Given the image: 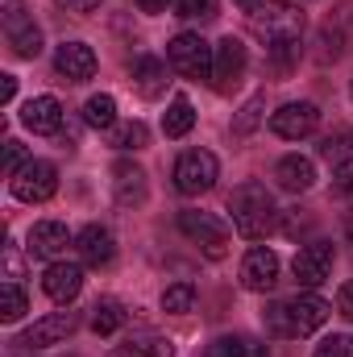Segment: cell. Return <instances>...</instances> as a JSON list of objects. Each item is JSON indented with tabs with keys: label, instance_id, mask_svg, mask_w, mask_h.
Returning a JSON list of instances; mask_svg holds the SVG:
<instances>
[{
	"label": "cell",
	"instance_id": "obj_12",
	"mask_svg": "<svg viewBox=\"0 0 353 357\" xmlns=\"http://www.w3.org/2000/svg\"><path fill=\"white\" fill-rule=\"evenodd\" d=\"M274 282H278V254L266 250V245L250 250V254L241 258V287L266 295V291H274Z\"/></svg>",
	"mask_w": 353,
	"mask_h": 357
},
{
	"label": "cell",
	"instance_id": "obj_18",
	"mask_svg": "<svg viewBox=\"0 0 353 357\" xmlns=\"http://www.w3.org/2000/svg\"><path fill=\"white\" fill-rule=\"evenodd\" d=\"M129 84L137 88V96H146V100L163 96V88H167V63L154 59V54L133 59V67H129Z\"/></svg>",
	"mask_w": 353,
	"mask_h": 357
},
{
	"label": "cell",
	"instance_id": "obj_20",
	"mask_svg": "<svg viewBox=\"0 0 353 357\" xmlns=\"http://www.w3.org/2000/svg\"><path fill=\"white\" fill-rule=\"evenodd\" d=\"M108 357H175V341L163 333H137V337L112 345Z\"/></svg>",
	"mask_w": 353,
	"mask_h": 357
},
{
	"label": "cell",
	"instance_id": "obj_15",
	"mask_svg": "<svg viewBox=\"0 0 353 357\" xmlns=\"http://www.w3.org/2000/svg\"><path fill=\"white\" fill-rule=\"evenodd\" d=\"M54 71H59L67 84L91 79V75H96V54H91V46H84V42H63L59 54H54Z\"/></svg>",
	"mask_w": 353,
	"mask_h": 357
},
{
	"label": "cell",
	"instance_id": "obj_41",
	"mask_svg": "<svg viewBox=\"0 0 353 357\" xmlns=\"http://www.w3.org/2000/svg\"><path fill=\"white\" fill-rule=\"evenodd\" d=\"M59 4H67L71 13H96L100 8V0H59Z\"/></svg>",
	"mask_w": 353,
	"mask_h": 357
},
{
	"label": "cell",
	"instance_id": "obj_34",
	"mask_svg": "<svg viewBox=\"0 0 353 357\" xmlns=\"http://www.w3.org/2000/svg\"><path fill=\"white\" fill-rule=\"evenodd\" d=\"M25 162H29V158H25V146H21V142H4V175L13 178Z\"/></svg>",
	"mask_w": 353,
	"mask_h": 357
},
{
	"label": "cell",
	"instance_id": "obj_26",
	"mask_svg": "<svg viewBox=\"0 0 353 357\" xmlns=\"http://www.w3.org/2000/svg\"><path fill=\"white\" fill-rule=\"evenodd\" d=\"M25 312H29V299H25L21 282H4V291H0V320L4 324H17Z\"/></svg>",
	"mask_w": 353,
	"mask_h": 357
},
{
	"label": "cell",
	"instance_id": "obj_27",
	"mask_svg": "<svg viewBox=\"0 0 353 357\" xmlns=\"http://www.w3.org/2000/svg\"><path fill=\"white\" fill-rule=\"evenodd\" d=\"M208 357H266V354L250 337H220V341L208 345Z\"/></svg>",
	"mask_w": 353,
	"mask_h": 357
},
{
	"label": "cell",
	"instance_id": "obj_32",
	"mask_svg": "<svg viewBox=\"0 0 353 357\" xmlns=\"http://www.w3.org/2000/svg\"><path fill=\"white\" fill-rule=\"evenodd\" d=\"M262 324H266L270 337H291V333H287V312H283V303H266Z\"/></svg>",
	"mask_w": 353,
	"mask_h": 357
},
{
	"label": "cell",
	"instance_id": "obj_24",
	"mask_svg": "<svg viewBox=\"0 0 353 357\" xmlns=\"http://www.w3.org/2000/svg\"><path fill=\"white\" fill-rule=\"evenodd\" d=\"M121 324H125L121 299H96V307H91V328H96L100 337H108V333H117Z\"/></svg>",
	"mask_w": 353,
	"mask_h": 357
},
{
	"label": "cell",
	"instance_id": "obj_17",
	"mask_svg": "<svg viewBox=\"0 0 353 357\" xmlns=\"http://www.w3.org/2000/svg\"><path fill=\"white\" fill-rule=\"evenodd\" d=\"M75 250H80V258H84L88 266H108V262L117 258V241H112V233H108L104 225H88V229L75 237Z\"/></svg>",
	"mask_w": 353,
	"mask_h": 357
},
{
	"label": "cell",
	"instance_id": "obj_23",
	"mask_svg": "<svg viewBox=\"0 0 353 357\" xmlns=\"http://www.w3.org/2000/svg\"><path fill=\"white\" fill-rule=\"evenodd\" d=\"M108 146H117V150H146L150 146V129L142 121H121V125L108 129Z\"/></svg>",
	"mask_w": 353,
	"mask_h": 357
},
{
	"label": "cell",
	"instance_id": "obj_11",
	"mask_svg": "<svg viewBox=\"0 0 353 357\" xmlns=\"http://www.w3.org/2000/svg\"><path fill=\"white\" fill-rule=\"evenodd\" d=\"M80 328V312H50V316H42L17 345H25V349H46V345H59V341H67L71 333Z\"/></svg>",
	"mask_w": 353,
	"mask_h": 357
},
{
	"label": "cell",
	"instance_id": "obj_21",
	"mask_svg": "<svg viewBox=\"0 0 353 357\" xmlns=\"http://www.w3.org/2000/svg\"><path fill=\"white\" fill-rule=\"evenodd\" d=\"M274 178H278L283 191H312V183H316V167H312V158L287 154V158H278Z\"/></svg>",
	"mask_w": 353,
	"mask_h": 357
},
{
	"label": "cell",
	"instance_id": "obj_10",
	"mask_svg": "<svg viewBox=\"0 0 353 357\" xmlns=\"http://www.w3.org/2000/svg\"><path fill=\"white\" fill-rule=\"evenodd\" d=\"M283 312H287V333H291V337H308V333H316V328L329 320L333 307H329L320 295H295V299L283 303Z\"/></svg>",
	"mask_w": 353,
	"mask_h": 357
},
{
	"label": "cell",
	"instance_id": "obj_29",
	"mask_svg": "<svg viewBox=\"0 0 353 357\" xmlns=\"http://www.w3.org/2000/svg\"><path fill=\"white\" fill-rule=\"evenodd\" d=\"M191 303H195V287L191 282H175V287L163 291V312L183 316V312H191Z\"/></svg>",
	"mask_w": 353,
	"mask_h": 357
},
{
	"label": "cell",
	"instance_id": "obj_1",
	"mask_svg": "<svg viewBox=\"0 0 353 357\" xmlns=\"http://www.w3.org/2000/svg\"><path fill=\"white\" fill-rule=\"evenodd\" d=\"M229 212H233V229L246 241H262L278 220V208H274V199H270V191L262 183H241L229 195Z\"/></svg>",
	"mask_w": 353,
	"mask_h": 357
},
{
	"label": "cell",
	"instance_id": "obj_38",
	"mask_svg": "<svg viewBox=\"0 0 353 357\" xmlns=\"http://www.w3.org/2000/svg\"><path fill=\"white\" fill-rule=\"evenodd\" d=\"M333 187H337V191H353V158L337 162V171H333Z\"/></svg>",
	"mask_w": 353,
	"mask_h": 357
},
{
	"label": "cell",
	"instance_id": "obj_19",
	"mask_svg": "<svg viewBox=\"0 0 353 357\" xmlns=\"http://www.w3.org/2000/svg\"><path fill=\"white\" fill-rule=\"evenodd\" d=\"M112 191H117V204H125V208L146 204V171L137 162H117L112 167Z\"/></svg>",
	"mask_w": 353,
	"mask_h": 357
},
{
	"label": "cell",
	"instance_id": "obj_22",
	"mask_svg": "<svg viewBox=\"0 0 353 357\" xmlns=\"http://www.w3.org/2000/svg\"><path fill=\"white\" fill-rule=\"evenodd\" d=\"M191 125H195V108H191V100H183V96L171 100L167 112H163V133H167V137H187Z\"/></svg>",
	"mask_w": 353,
	"mask_h": 357
},
{
	"label": "cell",
	"instance_id": "obj_3",
	"mask_svg": "<svg viewBox=\"0 0 353 357\" xmlns=\"http://www.w3.org/2000/svg\"><path fill=\"white\" fill-rule=\"evenodd\" d=\"M212 46L200 33H179L167 46V63L175 67L183 79H212Z\"/></svg>",
	"mask_w": 353,
	"mask_h": 357
},
{
	"label": "cell",
	"instance_id": "obj_28",
	"mask_svg": "<svg viewBox=\"0 0 353 357\" xmlns=\"http://www.w3.org/2000/svg\"><path fill=\"white\" fill-rule=\"evenodd\" d=\"M8 46H13L17 59H38V54H42V33H38V25L29 21V25L13 29V33H8Z\"/></svg>",
	"mask_w": 353,
	"mask_h": 357
},
{
	"label": "cell",
	"instance_id": "obj_6",
	"mask_svg": "<svg viewBox=\"0 0 353 357\" xmlns=\"http://www.w3.org/2000/svg\"><path fill=\"white\" fill-rule=\"evenodd\" d=\"M8 187H13V195H17L21 204H46V199L59 191V171H54V162L29 158L17 175L8 178Z\"/></svg>",
	"mask_w": 353,
	"mask_h": 357
},
{
	"label": "cell",
	"instance_id": "obj_45",
	"mask_svg": "<svg viewBox=\"0 0 353 357\" xmlns=\"http://www.w3.org/2000/svg\"><path fill=\"white\" fill-rule=\"evenodd\" d=\"M350 96H353V84H350Z\"/></svg>",
	"mask_w": 353,
	"mask_h": 357
},
{
	"label": "cell",
	"instance_id": "obj_42",
	"mask_svg": "<svg viewBox=\"0 0 353 357\" xmlns=\"http://www.w3.org/2000/svg\"><path fill=\"white\" fill-rule=\"evenodd\" d=\"M13 96H17V79L13 75H0V104H8Z\"/></svg>",
	"mask_w": 353,
	"mask_h": 357
},
{
	"label": "cell",
	"instance_id": "obj_14",
	"mask_svg": "<svg viewBox=\"0 0 353 357\" xmlns=\"http://www.w3.org/2000/svg\"><path fill=\"white\" fill-rule=\"evenodd\" d=\"M42 291L54 303H71L84 291V266H75V262H50L46 274H42Z\"/></svg>",
	"mask_w": 353,
	"mask_h": 357
},
{
	"label": "cell",
	"instance_id": "obj_31",
	"mask_svg": "<svg viewBox=\"0 0 353 357\" xmlns=\"http://www.w3.org/2000/svg\"><path fill=\"white\" fill-rule=\"evenodd\" d=\"M345 146H350V129H337V133H329V137L320 142V158L345 162Z\"/></svg>",
	"mask_w": 353,
	"mask_h": 357
},
{
	"label": "cell",
	"instance_id": "obj_40",
	"mask_svg": "<svg viewBox=\"0 0 353 357\" xmlns=\"http://www.w3.org/2000/svg\"><path fill=\"white\" fill-rule=\"evenodd\" d=\"M337 312H341V316L353 324V282H345V287H341V295H337Z\"/></svg>",
	"mask_w": 353,
	"mask_h": 357
},
{
	"label": "cell",
	"instance_id": "obj_9",
	"mask_svg": "<svg viewBox=\"0 0 353 357\" xmlns=\"http://www.w3.org/2000/svg\"><path fill=\"white\" fill-rule=\"evenodd\" d=\"M333 258H337V250L329 245V241H312V245H303L299 254H295V278H299V287H320V282H329V274H333Z\"/></svg>",
	"mask_w": 353,
	"mask_h": 357
},
{
	"label": "cell",
	"instance_id": "obj_2",
	"mask_svg": "<svg viewBox=\"0 0 353 357\" xmlns=\"http://www.w3.org/2000/svg\"><path fill=\"white\" fill-rule=\"evenodd\" d=\"M303 13L295 8V4H287V0H270L262 8H254L250 13V29H254V38H262L266 50H278V46H295L299 38H303Z\"/></svg>",
	"mask_w": 353,
	"mask_h": 357
},
{
	"label": "cell",
	"instance_id": "obj_8",
	"mask_svg": "<svg viewBox=\"0 0 353 357\" xmlns=\"http://www.w3.org/2000/svg\"><path fill=\"white\" fill-rule=\"evenodd\" d=\"M316 125H320V108L312 100H291L278 112H270V133L287 137V142H299V137L316 133Z\"/></svg>",
	"mask_w": 353,
	"mask_h": 357
},
{
	"label": "cell",
	"instance_id": "obj_36",
	"mask_svg": "<svg viewBox=\"0 0 353 357\" xmlns=\"http://www.w3.org/2000/svg\"><path fill=\"white\" fill-rule=\"evenodd\" d=\"M320 46H324V50L316 54L320 63H329V59H341V33H337V29H324V33H320Z\"/></svg>",
	"mask_w": 353,
	"mask_h": 357
},
{
	"label": "cell",
	"instance_id": "obj_4",
	"mask_svg": "<svg viewBox=\"0 0 353 357\" xmlns=\"http://www.w3.org/2000/svg\"><path fill=\"white\" fill-rule=\"evenodd\" d=\"M212 50H216V54H212V88L220 91V96H229V91L246 79L250 50H246V42H241V38H233V33H229V38H220Z\"/></svg>",
	"mask_w": 353,
	"mask_h": 357
},
{
	"label": "cell",
	"instance_id": "obj_25",
	"mask_svg": "<svg viewBox=\"0 0 353 357\" xmlns=\"http://www.w3.org/2000/svg\"><path fill=\"white\" fill-rule=\"evenodd\" d=\"M84 121H88L91 129H112V125H117V100H112L108 91L91 96L88 104H84Z\"/></svg>",
	"mask_w": 353,
	"mask_h": 357
},
{
	"label": "cell",
	"instance_id": "obj_35",
	"mask_svg": "<svg viewBox=\"0 0 353 357\" xmlns=\"http://www.w3.org/2000/svg\"><path fill=\"white\" fill-rule=\"evenodd\" d=\"M175 17H212V0H171Z\"/></svg>",
	"mask_w": 353,
	"mask_h": 357
},
{
	"label": "cell",
	"instance_id": "obj_7",
	"mask_svg": "<svg viewBox=\"0 0 353 357\" xmlns=\"http://www.w3.org/2000/svg\"><path fill=\"white\" fill-rule=\"evenodd\" d=\"M179 229H183L195 245H204L208 258H225V254H229V225L216 220L212 212H183V216H179Z\"/></svg>",
	"mask_w": 353,
	"mask_h": 357
},
{
	"label": "cell",
	"instance_id": "obj_30",
	"mask_svg": "<svg viewBox=\"0 0 353 357\" xmlns=\"http://www.w3.org/2000/svg\"><path fill=\"white\" fill-rule=\"evenodd\" d=\"M258 121H262V96H250L246 100V108L237 112V121H233V133L237 137H246V133H254L258 129Z\"/></svg>",
	"mask_w": 353,
	"mask_h": 357
},
{
	"label": "cell",
	"instance_id": "obj_16",
	"mask_svg": "<svg viewBox=\"0 0 353 357\" xmlns=\"http://www.w3.org/2000/svg\"><path fill=\"white\" fill-rule=\"evenodd\" d=\"M21 125L29 129V133H59L63 129V104L54 100V96H33V100H25V108H21Z\"/></svg>",
	"mask_w": 353,
	"mask_h": 357
},
{
	"label": "cell",
	"instance_id": "obj_39",
	"mask_svg": "<svg viewBox=\"0 0 353 357\" xmlns=\"http://www.w3.org/2000/svg\"><path fill=\"white\" fill-rule=\"evenodd\" d=\"M4 270H8V282L21 278V258H17V245H13V241L4 245Z\"/></svg>",
	"mask_w": 353,
	"mask_h": 357
},
{
	"label": "cell",
	"instance_id": "obj_44",
	"mask_svg": "<svg viewBox=\"0 0 353 357\" xmlns=\"http://www.w3.org/2000/svg\"><path fill=\"white\" fill-rule=\"evenodd\" d=\"M237 4H241L246 13H254V8H262V0H237Z\"/></svg>",
	"mask_w": 353,
	"mask_h": 357
},
{
	"label": "cell",
	"instance_id": "obj_43",
	"mask_svg": "<svg viewBox=\"0 0 353 357\" xmlns=\"http://www.w3.org/2000/svg\"><path fill=\"white\" fill-rule=\"evenodd\" d=\"M137 8H142V13H163L167 0H137Z\"/></svg>",
	"mask_w": 353,
	"mask_h": 357
},
{
	"label": "cell",
	"instance_id": "obj_5",
	"mask_svg": "<svg viewBox=\"0 0 353 357\" xmlns=\"http://www.w3.org/2000/svg\"><path fill=\"white\" fill-rule=\"evenodd\" d=\"M220 175V162H216V154H208V150H183L175 162V187L183 195H204V191H212V183Z\"/></svg>",
	"mask_w": 353,
	"mask_h": 357
},
{
	"label": "cell",
	"instance_id": "obj_13",
	"mask_svg": "<svg viewBox=\"0 0 353 357\" xmlns=\"http://www.w3.org/2000/svg\"><path fill=\"white\" fill-rule=\"evenodd\" d=\"M67 245H71V233H67V225L63 220H38L33 229H29V254L33 258H46V262H59L63 254H67Z\"/></svg>",
	"mask_w": 353,
	"mask_h": 357
},
{
	"label": "cell",
	"instance_id": "obj_37",
	"mask_svg": "<svg viewBox=\"0 0 353 357\" xmlns=\"http://www.w3.org/2000/svg\"><path fill=\"white\" fill-rule=\"evenodd\" d=\"M21 25H29V21H25V4H21V0H4V29L13 33V29H21Z\"/></svg>",
	"mask_w": 353,
	"mask_h": 357
},
{
	"label": "cell",
	"instance_id": "obj_33",
	"mask_svg": "<svg viewBox=\"0 0 353 357\" xmlns=\"http://www.w3.org/2000/svg\"><path fill=\"white\" fill-rule=\"evenodd\" d=\"M312 357H353V341L350 337H329V341L316 345V354Z\"/></svg>",
	"mask_w": 353,
	"mask_h": 357
}]
</instances>
